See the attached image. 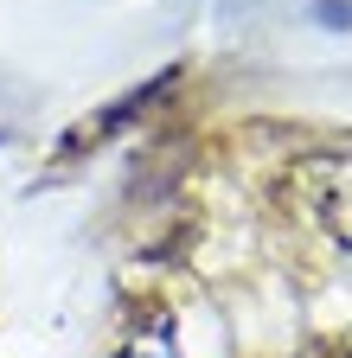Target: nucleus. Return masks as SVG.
Here are the masks:
<instances>
[{"instance_id":"nucleus-2","label":"nucleus","mask_w":352,"mask_h":358,"mask_svg":"<svg viewBox=\"0 0 352 358\" xmlns=\"http://www.w3.org/2000/svg\"><path fill=\"white\" fill-rule=\"evenodd\" d=\"M122 358H173V352H167V345H160V339H148V345H128V352H122Z\"/></svg>"},{"instance_id":"nucleus-1","label":"nucleus","mask_w":352,"mask_h":358,"mask_svg":"<svg viewBox=\"0 0 352 358\" xmlns=\"http://www.w3.org/2000/svg\"><path fill=\"white\" fill-rule=\"evenodd\" d=\"M282 205H295L307 224H321L327 237H339L352 250V148L346 154H314V160L288 166Z\"/></svg>"}]
</instances>
